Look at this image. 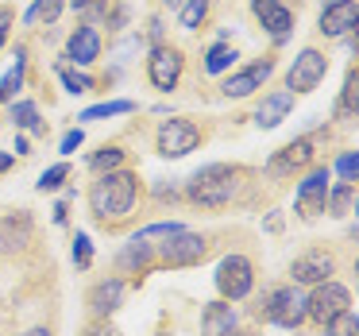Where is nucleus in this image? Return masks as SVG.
Masks as SVG:
<instances>
[{
    "mask_svg": "<svg viewBox=\"0 0 359 336\" xmlns=\"http://www.w3.org/2000/svg\"><path fill=\"white\" fill-rule=\"evenodd\" d=\"M140 201V178L132 170H109L89 186V213L97 220H124Z\"/></svg>",
    "mask_w": 359,
    "mask_h": 336,
    "instance_id": "1",
    "label": "nucleus"
},
{
    "mask_svg": "<svg viewBox=\"0 0 359 336\" xmlns=\"http://www.w3.org/2000/svg\"><path fill=\"white\" fill-rule=\"evenodd\" d=\"M12 159H16V155H12V151H8V155L0 151V174H4V170H8V166H12Z\"/></svg>",
    "mask_w": 359,
    "mask_h": 336,
    "instance_id": "42",
    "label": "nucleus"
},
{
    "mask_svg": "<svg viewBox=\"0 0 359 336\" xmlns=\"http://www.w3.org/2000/svg\"><path fill=\"white\" fill-rule=\"evenodd\" d=\"M89 4H93V0H74V8H89Z\"/></svg>",
    "mask_w": 359,
    "mask_h": 336,
    "instance_id": "44",
    "label": "nucleus"
},
{
    "mask_svg": "<svg viewBox=\"0 0 359 336\" xmlns=\"http://www.w3.org/2000/svg\"><path fill=\"white\" fill-rule=\"evenodd\" d=\"M325 74H328V58L320 55L317 47H305L302 55L294 58V66H290V74H286V89L290 93H309V89H317L320 81H325Z\"/></svg>",
    "mask_w": 359,
    "mask_h": 336,
    "instance_id": "8",
    "label": "nucleus"
},
{
    "mask_svg": "<svg viewBox=\"0 0 359 336\" xmlns=\"http://www.w3.org/2000/svg\"><path fill=\"white\" fill-rule=\"evenodd\" d=\"M336 174H340V182H351V186H355V178H359V155L355 151H344L340 163H336Z\"/></svg>",
    "mask_w": 359,
    "mask_h": 336,
    "instance_id": "33",
    "label": "nucleus"
},
{
    "mask_svg": "<svg viewBox=\"0 0 359 336\" xmlns=\"http://www.w3.org/2000/svg\"><path fill=\"white\" fill-rule=\"evenodd\" d=\"M81 143H86V132H81V128H74V132H66V135H62L58 151H62V155H74V151H78Z\"/></svg>",
    "mask_w": 359,
    "mask_h": 336,
    "instance_id": "37",
    "label": "nucleus"
},
{
    "mask_svg": "<svg viewBox=\"0 0 359 336\" xmlns=\"http://www.w3.org/2000/svg\"><path fill=\"white\" fill-rule=\"evenodd\" d=\"M255 286V267H251L248 255H224L217 267V290L224 302H240V297L251 294Z\"/></svg>",
    "mask_w": 359,
    "mask_h": 336,
    "instance_id": "4",
    "label": "nucleus"
},
{
    "mask_svg": "<svg viewBox=\"0 0 359 336\" xmlns=\"http://www.w3.org/2000/svg\"><path fill=\"white\" fill-rule=\"evenodd\" d=\"M355 0H332V4H325V12H320L317 20V32L328 35V39H340V35H348L351 27H355Z\"/></svg>",
    "mask_w": 359,
    "mask_h": 336,
    "instance_id": "13",
    "label": "nucleus"
},
{
    "mask_svg": "<svg viewBox=\"0 0 359 336\" xmlns=\"http://www.w3.org/2000/svg\"><path fill=\"white\" fill-rule=\"evenodd\" d=\"M197 143H201V128L194 120H163L155 135V147L163 159H186L189 151H197Z\"/></svg>",
    "mask_w": 359,
    "mask_h": 336,
    "instance_id": "6",
    "label": "nucleus"
},
{
    "mask_svg": "<svg viewBox=\"0 0 359 336\" xmlns=\"http://www.w3.org/2000/svg\"><path fill=\"white\" fill-rule=\"evenodd\" d=\"M66 58H70L74 66H89L101 58V32H97L93 24H81L78 32L70 35V43H66Z\"/></svg>",
    "mask_w": 359,
    "mask_h": 336,
    "instance_id": "15",
    "label": "nucleus"
},
{
    "mask_svg": "<svg viewBox=\"0 0 359 336\" xmlns=\"http://www.w3.org/2000/svg\"><path fill=\"white\" fill-rule=\"evenodd\" d=\"M151 259H155V248H151L147 240H140V236H135V240L128 243L124 251H120V267H124V271H140V267H151Z\"/></svg>",
    "mask_w": 359,
    "mask_h": 336,
    "instance_id": "21",
    "label": "nucleus"
},
{
    "mask_svg": "<svg viewBox=\"0 0 359 336\" xmlns=\"http://www.w3.org/2000/svg\"><path fill=\"white\" fill-rule=\"evenodd\" d=\"M313 155H317V151H313V140H294V143H286V147L271 159V163H266V170H271L274 178H286V174L309 166Z\"/></svg>",
    "mask_w": 359,
    "mask_h": 336,
    "instance_id": "14",
    "label": "nucleus"
},
{
    "mask_svg": "<svg viewBox=\"0 0 359 336\" xmlns=\"http://www.w3.org/2000/svg\"><path fill=\"white\" fill-rule=\"evenodd\" d=\"M236 58H240V51H236V47L217 43V47H209V55H205V74H224Z\"/></svg>",
    "mask_w": 359,
    "mask_h": 336,
    "instance_id": "25",
    "label": "nucleus"
},
{
    "mask_svg": "<svg viewBox=\"0 0 359 336\" xmlns=\"http://www.w3.org/2000/svg\"><path fill=\"white\" fill-rule=\"evenodd\" d=\"M32 232H35V224H32V217H27L24 209L8 213V217L0 220V248L4 251L27 248V243H32Z\"/></svg>",
    "mask_w": 359,
    "mask_h": 336,
    "instance_id": "17",
    "label": "nucleus"
},
{
    "mask_svg": "<svg viewBox=\"0 0 359 336\" xmlns=\"http://www.w3.org/2000/svg\"><path fill=\"white\" fill-rule=\"evenodd\" d=\"M355 89H359V74H348V86H344V101H340V112H344V116H348V112L351 109H355Z\"/></svg>",
    "mask_w": 359,
    "mask_h": 336,
    "instance_id": "35",
    "label": "nucleus"
},
{
    "mask_svg": "<svg viewBox=\"0 0 359 336\" xmlns=\"http://www.w3.org/2000/svg\"><path fill=\"white\" fill-rule=\"evenodd\" d=\"M24 66H27V51L16 47V66H12V70L4 74V81H0V101H12L16 89L24 86Z\"/></svg>",
    "mask_w": 359,
    "mask_h": 336,
    "instance_id": "24",
    "label": "nucleus"
},
{
    "mask_svg": "<svg viewBox=\"0 0 359 336\" xmlns=\"http://www.w3.org/2000/svg\"><path fill=\"white\" fill-rule=\"evenodd\" d=\"M8 32H12V8L8 4H0V47L8 43Z\"/></svg>",
    "mask_w": 359,
    "mask_h": 336,
    "instance_id": "38",
    "label": "nucleus"
},
{
    "mask_svg": "<svg viewBox=\"0 0 359 336\" xmlns=\"http://www.w3.org/2000/svg\"><path fill=\"white\" fill-rule=\"evenodd\" d=\"M325 336H359V317L355 309H344L340 317H332L325 325Z\"/></svg>",
    "mask_w": 359,
    "mask_h": 336,
    "instance_id": "29",
    "label": "nucleus"
},
{
    "mask_svg": "<svg viewBox=\"0 0 359 336\" xmlns=\"http://www.w3.org/2000/svg\"><path fill=\"white\" fill-rule=\"evenodd\" d=\"M58 81L66 86V93H89L93 89V78H86V74H74V70H66V66H58Z\"/></svg>",
    "mask_w": 359,
    "mask_h": 336,
    "instance_id": "31",
    "label": "nucleus"
},
{
    "mask_svg": "<svg viewBox=\"0 0 359 336\" xmlns=\"http://www.w3.org/2000/svg\"><path fill=\"white\" fill-rule=\"evenodd\" d=\"M290 109H294V93H290V89H274V93H266L263 105H259L255 124L259 128H278L282 120L290 116Z\"/></svg>",
    "mask_w": 359,
    "mask_h": 336,
    "instance_id": "18",
    "label": "nucleus"
},
{
    "mask_svg": "<svg viewBox=\"0 0 359 336\" xmlns=\"http://www.w3.org/2000/svg\"><path fill=\"white\" fill-rule=\"evenodd\" d=\"M132 109H135L132 101H101V105L81 112V120H109V116H124V112H132Z\"/></svg>",
    "mask_w": 359,
    "mask_h": 336,
    "instance_id": "28",
    "label": "nucleus"
},
{
    "mask_svg": "<svg viewBox=\"0 0 359 336\" xmlns=\"http://www.w3.org/2000/svg\"><path fill=\"white\" fill-rule=\"evenodd\" d=\"M74 263H78L81 271H86L89 263H93V243H89V236H86V232L74 236Z\"/></svg>",
    "mask_w": 359,
    "mask_h": 336,
    "instance_id": "34",
    "label": "nucleus"
},
{
    "mask_svg": "<svg viewBox=\"0 0 359 336\" xmlns=\"http://www.w3.org/2000/svg\"><path fill=\"white\" fill-rule=\"evenodd\" d=\"M351 201H355V186H351V182H340V186L336 189H328V213H332V217H348L351 213Z\"/></svg>",
    "mask_w": 359,
    "mask_h": 336,
    "instance_id": "26",
    "label": "nucleus"
},
{
    "mask_svg": "<svg viewBox=\"0 0 359 336\" xmlns=\"http://www.w3.org/2000/svg\"><path fill=\"white\" fill-rule=\"evenodd\" d=\"M263 317L278 328H297L305 321V294L302 286H278L266 294L263 302Z\"/></svg>",
    "mask_w": 359,
    "mask_h": 336,
    "instance_id": "3",
    "label": "nucleus"
},
{
    "mask_svg": "<svg viewBox=\"0 0 359 336\" xmlns=\"http://www.w3.org/2000/svg\"><path fill=\"white\" fill-rule=\"evenodd\" d=\"M166 4H170V8H182V0H166Z\"/></svg>",
    "mask_w": 359,
    "mask_h": 336,
    "instance_id": "45",
    "label": "nucleus"
},
{
    "mask_svg": "<svg viewBox=\"0 0 359 336\" xmlns=\"http://www.w3.org/2000/svg\"><path fill=\"white\" fill-rule=\"evenodd\" d=\"M290 274H294V286H320V282H328L336 274V259L325 248H309L294 259Z\"/></svg>",
    "mask_w": 359,
    "mask_h": 336,
    "instance_id": "10",
    "label": "nucleus"
},
{
    "mask_svg": "<svg viewBox=\"0 0 359 336\" xmlns=\"http://www.w3.org/2000/svg\"><path fill=\"white\" fill-rule=\"evenodd\" d=\"M12 155H32V151H27V135H16V143H12Z\"/></svg>",
    "mask_w": 359,
    "mask_h": 336,
    "instance_id": "40",
    "label": "nucleus"
},
{
    "mask_svg": "<svg viewBox=\"0 0 359 336\" xmlns=\"http://www.w3.org/2000/svg\"><path fill=\"white\" fill-rule=\"evenodd\" d=\"M209 8H212V0H182V8H178V24L186 27V32H194V27H201V24H205Z\"/></svg>",
    "mask_w": 359,
    "mask_h": 336,
    "instance_id": "23",
    "label": "nucleus"
},
{
    "mask_svg": "<svg viewBox=\"0 0 359 336\" xmlns=\"http://www.w3.org/2000/svg\"><path fill=\"white\" fill-rule=\"evenodd\" d=\"M89 166H93L97 174H109V170H120L124 166V147H101L93 159H89Z\"/></svg>",
    "mask_w": 359,
    "mask_h": 336,
    "instance_id": "27",
    "label": "nucleus"
},
{
    "mask_svg": "<svg viewBox=\"0 0 359 336\" xmlns=\"http://www.w3.org/2000/svg\"><path fill=\"white\" fill-rule=\"evenodd\" d=\"M12 120H16L20 132H32V135L47 132V124L39 120V109H35L32 101H16V105H12Z\"/></svg>",
    "mask_w": 359,
    "mask_h": 336,
    "instance_id": "22",
    "label": "nucleus"
},
{
    "mask_svg": "<svg viewBox=\"0 0 359 336\" xmlns=\"http://www.w3.org/2000/svg\"><path fill=\"white\" fill-rule=\"evenodd\" d=\"M328 4H332V0H328Z\"/></svg>",
    "mask_w": 359,
    "mask_h": 336,
    "instance_id": "47",
    "label": "nucleus"
},
{
    "mask_svg": "<svg viewBox=\"0 0 359 336\" xmlns=\"http://www.w3.org/2000/svg\"><path fill=\"white\" fill-rule=\"evenodd\" d=\"M328 166H313L309 174H305L302 182H297V194H294V209H297V217H305V220H317L320 213H325V201H328Z\"/></svg>",
    "mask_w": 359,
    "mask_h": 336,
    "instance_id": "7",
    "label": "nucleus"
},
{
    "mask_svg": "<svg viewBox=\"0 0 359 336\" xmlns=\"http://www.w3.org/2000/svg\"><path fill=\"white\" fill-rule=\"evenodd\" d=\"M86 336H120V332L109 325V321H97V325H89V328H86Z\"/></svg>",
    "mask_w": 359,
    "mask_h": 336,
    "instance_id": "39",
    "label": "nucleus"
},
{
    "mask_svg": "<svg viewBox=\"0 0 359 336\" xmlns=\"http://www.w3.org/2000/svg\"><path fill=\"white\" fill-rule=\"evenodd\" d=\"M205 255H209V240L186 232V228H182L178 236H166V243L158 248V259H163L166 267H194V263H201Z\"/></svg>",
    "mask_w": 359,
    "mask_h": 336,
    "instance_id": "9",
    "label": "nucleus"
},
{
    "mask_svg": "<svg viewBox=\"0 0 359 336\" xmlns=\"http://www.w3.org/2000/svg\"><path fill=\"white\" fill-rule=\"evenodd\" d=\"M58 12H62V0H35V8L27 12V20H43V24H55Z\"/></svg>",
    "mask_w": 359,
    "mask_h": 336,
    "instance_id": "32",
    "label": "nucleus"
},
{
    "mask_svg": "<svg viewBox=\"0 0 359 336\" xmlns=\"http://www.w3.org/2000/svg\"><path fill=\"white\" fill-rule=\"evenodd\" d=\"M66 178H70V166H66V163H55L50 170H43V174H39V182H35V189H39V194H47V189H58Z\"/></svg>",
    "mask_w": 359,
    "mask_h": 336,
    "instance_id": "30",
    "label": "nucleus"
},
{
    "mask_svg": "<svg viewBox=\"0 0 359 336\" xmlns=\"http://www.w3.org/2000/svg\"><path fill=\"white\" fill-rule=\"evenodd\" d=\"M271 74H274V62H271V58H263V62L248 66V70H240V74H232V78L220 86V93H224V97H236V101H243V97H251L255 89H263Z\"/></svg>",
    "mask_w": 359,
    "mask_h": 336,
    "instance_id": "12",
    "label": "nucleus"
},
{
    "mask_svg": "<svg viewBox=\"0 0 359 336\" xmlns=\"http://www.w3.org/2000/svg\"><path fill=\"white\" fill-rule=\"evenodd\" d=\"M55 224H66V201L55 205Z\"/></svg>",
    "mask_w": 359,
    "mask_h": 336,
    "instance_id": "41",
    "label": "nucleus"
},
{
    "mask_svg": "<svg viewBox=\"0 0 359 336\" xmlns=\"http://www.w3.org/2000/svg\"><path fill=\"white\" fill-rule=\"evenodd\" d=\"M344 309H351V294H348V286H340L332 278L313 286V294H305V317H313L317 325H328Z\"/></svg>",
    "mask_w": 359,
    "mask_h": 336,
    "instance_id": "5",
    "label": "nucleus"
},
{
    "mask_svg": "<svg viewBox=\"0 0 359 336\" xmlns=\"http://www.w3.org/2000/svg\"><path fill=\"white\" fill-rule=\"evenodd\" d=\"M201 332H205V336H232V332H236V313H232V305L212 302L209 309L201 313Z\"/></svg>",
    "mask_w": 359,
    "mask_h": 336,
    "instance_id": "20",
    "label": "nucleus"
},
{
    "mask_svg": "<svg viewBox=\"0 0 359 336\" xmlns=\"http://www.w3.org/2000/svg\"><path fill=\"white\" fill-rule=\"evenodd\" d=\"M255 16H259V24H263L278 43L286 39L290 27H294V12H290L282 0H255Z\"/></svg>",
    "mask_w": 359,
    "mask_h": 336,
    "instance_id": "16",
    "label": "nucleus"
},
{
    "mask_svg": "<svg viewBox=\"0 0 359 336\" xmlns=\"http://www.w3.org/2000/svg\"><path fill=\"white\" fill-rule=\"evenodd\" d=\"M182 66H186L182 51H174V47H155V51H151V58H147V78H151V86H155L158 93H170V89L178 86V78H182Z\"/></svg>",
    "mask_w": 359,
    "mask_h": 336,
    "instance_id": "11",
    "label": "nucleus"
},
{
    "mask_svg": "<svg viewBox=\"0 0 359 336\" xmlns=\"http://www.w3.org/2000/svg\"><path fill=\"white\" fill-rule=\"evenodd\" d=\"M232 336H263V332H232Z\"/></svg>",
    "mask_w": 359,
    "mask_h": 336,
    "instance_id": "46",
    "label": "nucleus"
},
{
    "mask_svg": "<svg viewBox=\"0 0 359 336\" xmlns=\"http://www.w3.org/2000/svg\"><path fill=\"white\" fill-rule=\"evenodd\" d=\"M243 186V170L240 166H228V163H212L205 166V170L194 174V182H189V201L194 205H205V209H220V205H228L236 194H240Z\"/></svg>",
    "mask_w": 359,
    "mask_h": 336,
    "instance_id": "2",
    "label": "nucleus"
},
{
    "mask_svg": "<svg viewBox=\"0 0 359 336\" xmlns=\"http://www.w3.org/2000/svg\"><path fill=\"white\" fill-rule=\"evenodd\" d=\"M24 336H55V332H50V328H27Z\"/></svg>",
    "mask_w": 359,
    "mask_h": 336,
    "instance_id": "43",
    "label": "nucleus"
},
{
    "mask_svg": "<svg viewBox=\"0 0 359 336\" xmlns=\"http://www.w3.org/2000/svg\"><path fill=\"white\" fill-rule=\"evenodd\" d=\"M120 297H124V278H104L93 286V294H89V305H93L97 317H109V313L120 309Z\"/></svg>",
    "mask_w": 359,
    "mask_h": 336,
    "instance_id": "19",
    "label": "nucleus"
},
{
    "mask_svg": "<svg viewBox=\"0 0 359 336\" xmlns=\"http://www.w3.org/2000/svg\"><path fill=\"white\" fill-rule=\"evenodd\" d=\"M178 232H182V224H178V220H170V224L163 220V224H151V228H143V232H140V240H151V236H178Z\"/></svg>",
    "mask_w": 359,
    "mask_h": 336,
    "instance_id": "36",
    "label": "nucleus"
}]
</instances>
